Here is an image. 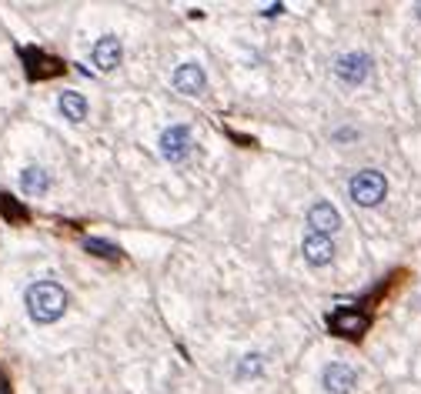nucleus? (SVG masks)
I'll list each match as a JSON object with an SVG mask.
<instances>
[{"label":"nucleus","mask_w":421,"mask_h":394,"mask_svg":"<svg viewBox=\"0 0 421 394\" xmlns=\"http://www.w3.org/2000/svg\"><path fill=\"white\" fill-rule=\"evenodd\" d=\"M24 304H27V314L37 321V324H51V321H57L64 314L67 294L57 281H37V284L27 288Z\"/></svg>","instance_id":"nucleus-1"},{"label":"nucleus","mask_w":421,"mask_h":394,"mask_svg":"<svg viewBox=\"0 0 421 394\" xmlns=\"http://www.w3.org/2000/svg\"><path fill=\"white\" fill-rule=\"evenodd\" d=\"M384 194H388V180L378 171H358L355 178H351V201L361 204V207L382 204Z\"/></svg>","instance_id":"nucleus-2"},{"label":"nucleus","mask_w":421,"mask_h":394,"mask_svg":"<svg viewBox=\"0 0 421 394\" xmlns=\"http://www.w3.org/2000/svg\"><path fill=\"white\" fill-rule=\"evenodd\" d=\"M368 74H371V57L361 51H351L334 61V77H338L341 84H351V87H355V84H365Z\"/></svg>","instance_id":"nucleus-3"},{"label":"nucleus","mask_w":421,"mask_h":394,"mask_svg":"<svg viewBox=\"0 0 421 394\" xmlns=\"http://www.w3.org/2000/svg\"><path fill=\"white\" fill-rule=\"evenodd\" d=\"M328 328L334 334H341V338H361L365 331H368V314H361V311H351V307H341V311H334L331 318H328Z\"/></svg>","instance_id":"nucleus-4"},{"label":"nucleus","mask_w":421,"mask_h":394,"mask_svg":"<svg viewBox=\"0 0 421 394\" xmlns=\"http://www.w3.org/2000/svg\"><path fill=\"white\" fill-rule=\"evenodd\" d=\"M161 154H164L167 161H174V164H181L188 154H191V130L188 128H167L164 134H161Z\"/></svg>","instance_id":"nucleus-5"},{"label":"nucleus","mask_w":421,"mask_h":394,"mask_svg":"<svg viewBox=\"0 0 421 394\" xmlns=\"http://www.w3.org/2000/svg\"><path fill=\"white\" fill-rule=\"evenodd\" d=\"M307 228L315 230V234H334V230L341 228V214L334 211V204L328 201H318V204H311V211H307Z\"/></svg>","instance_id":"nucleus-6"},{"label":"nucleus","mask_w":421,"mask_h":394,"mask_svg":"<svg viewBox=\"0 0 421 394\" xmlns=\"http://www.w3.org/2000/svg\"><path fill=\"white\" fill-rule=\"evenodd\" d=\"M301 251H305V261L311 267H324L328 261L334 257V244H331V238H324V234H307L305 238V244H301Z\"/></svg>","instance_id":"nucleus-7"},{"label":"nucleus","mask_w":421,"mask_h":394,"mask_svg":"<svg viewBox=\"0 0 421 394\" xmlns=\"http://www.w3.org/2000/svg\"><path fill=\"white\" fill-rule=\"evenodd\" d=\"M174 87H178L181 94H201V90L207 87V77L197 64H181L178 70H174Z\"/></svg>","instance_id":"nucleus-8"},{"label":"nucleus","mask_w":421,"mask_h":394,"mask_svg":"<svg viewBox=\"0 0 421 394\" xmlns=\"http://www.w3.org/2000/svg\"><path fill=\"white\" fill-rule=\"evenodd\" d=\"M121 40L117 37H104L94 44V54H90V61H94V67H101V70H114L117 64H121Z\"/></svg>","instance_id":"nucleus-9"},{"label":"nucleus","mask_w":421,"mask_h":394,"mask_svg":"<svg viewBox=\"0 0 421 394\" xmlns=\"http://www.w3.org/2000/svg\"><path fill=\"white\" fill-rule=\"evenodd\" d=\"M321 381L331 394H348L355 388V371L348 368V364H328L324 374H321Z\"/></svg>","instance_id":"nucleus-10"},{"label":"nucleus","mask_w":421,"mask_h":394,"mask_svg":"<svg viewBox=\"0 0 421 394\" xmlns=\"http://www.w3.org/2000/svg\"><path fill=\"white\" fill-rule=\"evenodd\" d=\"M47 187H51V174H47L44 167L30 164V167H24V171H20V191H24V194L37 197V194H44Z\"/></svg>","instance_id":"nucleus-11"},{"label":"nucleus","mask_w":421,"mask_h":394,"mask_svg":"<svg viewBox=\"0 0 421 394\" xmlns=\"http://www.w3.org/2000/svg\"><path fill=\"white\" fill-rule=\"evenodd\" d=\"M61 114H64L67 121H84V117H87V101H84V94L64 90V94H61Z\"/></svg>","instance_id":"nucleus-12"},{"label":"nucleus","mask_w":421,"mask_h":394,"mask_svg":"<svg viewBox=\"0 0 421 394\" xmlns=\"http://www.w3.org/2000/svg\"><path fill=\"white\" fill-rule=\"evenodd\" d=\"M264 374V355H248L238 361V368H234V378L238 381H255Z\"/></svg>","instance_id":"nucleus-13"},{"label":"nucleus","mask_w":421,"mask_h":394,"mask_svg":"<svg viewBox=\"0 0 421 394\" xmlns=\"http://www.w3.org/2000/svg\"><path fill=\"white\" fill-rule=\"evenodd\" d=\"M84 247H87L90 254H97V257H117V254H121L114 244H111V241H101V238H87V241H84Z\"/></svg>","instance_id":"nucleus-14"},{"label":"nucleus","mask_w":421,"mask_h":394,"mask_svg":"<svg viewBox=\"0 0 421 394\" xmlns=\"http://www.w3.org/2000/svg\"><path fill=\"white\" fill-rule=\"evenodd\" d=\"M334 137H338V140H351V137H355V130H338Z\"/></svg>","instance_id":"nucleus-15"},{"label":"nucleus","mask_w":421,"mask_h":394,"mask_svg":"<svg viewBox=\"0 0 421 394\" xmlns=\"http://www.w3.org/2000/svg\"><path fill=\"white\" fill-rule=\"evenodd\" d=\"M264 13H268V17H274V13H281V4H271V7H264Z\"/></svg>","instance_id":"nucleus-16"},{"label":"nucleus","mask_w":421,"mask_h":394,"mask_svg":"<svg viewBox=\"0 0 421 394\" xmlns=\"http://www.w3.org/2000/svg\"><path fill=\"white\" fill-rule=\"evenodd\" d=\"M415 11H418V17H421V4H418V7H415Z\"/></svg>","instance_id":"nucleus-17"}]
</instances>
